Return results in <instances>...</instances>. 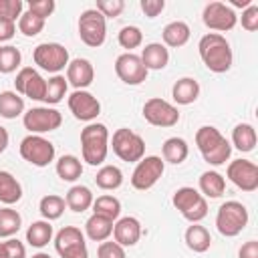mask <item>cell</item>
Returning <instances> with one entry per match:
<instances>
[{
	"label": "cell",
	"mask_w": 258,
	"mask_h": 258,
	"mask_svg": "<svg viewBox=\"0 0 258 258\" xmlns=\"http://www.w3.org/2000/svg\"><path fill=\"white\" fill-rule=\"evenodd\" d=\"M198 50L200 56L204 60V64L212 71V73H228L234 60L232 54V46L226 40V36L218 34V32H208L200 38L198 42Z\"/></svg>",
	"instance_id": "obj_1"
},
{
	"label": "cell",
	"mask_w": 258,
	"mask_h": 258,
	"mask_svg": "<svg viewBox=\"0 0 258 258\" xmlns=\"http://www.w3.org/2000/svg\"><path fill=\"white\" fill-rule=\"evenodd\" d=\"M196 145H198L204 161H208L210 165L226 163L232 153L230 141L212 125H204L196 131Z\"/></svg>",
	"instance_id": "obj_2"
},
{
	"label": "cell",
	"mask_w": 258,
	"mask_h": 258,
	"mask_svg": "<svg viewBox=\"0 0 258 258\" xmlns=\"http://www.w3.org/2000/svg\"><path fill=\"white\" fill-rule=\"evenodd\" d=\"M83 161L89 165H101L109 153V129L103 123H89L81 131Z\"/></svg>",
	"instance_id": "obj_3"
},
{
	"label": "cell",
	"mask_w": 258,
	"mask_h": 258,
	"mask_svg": "<svg viewBox=\"0 0 258 258\" xmlns=\"http://www.w3.org/2000/svg\"><path fill=\"white\" fill-rule=\"evenodd\" d=\"M171 204L191 224H198L208 216V202L196 187L183 185V187L175 189V194L171 198Z\"/></svg>",
	"instance_id": "obj_4"
},
{
	"label": "cell",
	"mask_w": 258,
	"mask_h": 258,
	"mask_svg": "<svg viewBox=\"0 0 258 258\" xmlns=\"http://www.w3.org/2000/svg\"><path fill=\"white\" fill-rule=\"evenodd\" d=\"M248 224V210L242 202H236V200H230V202H224L220 208H218V214H216V228L222 236L226 238H234L238 236Z\"/></svg>",
	"instance_id": "obj_5"
},
{
	"label": "cell",
	"mask_w": 258,
	"mask_h": 258,
	"mask_svg": "<svg viewBox=\"0 0 258 258\" xmlns=\"http://www.w3.org/2000/svg\"><path fill=\"white\" fill-rule=\"evenodd\" d=\"M111 147H113V153L121 159V161H139L141 157H145V141L139 133L127 129V127H119L115 133H113V139H111Z\"/></svg>",
	"instance_id": "obj_6"
},
{
	"label": "cell",
	"mask_w": 258,
	"mask_h": 258,
	"mask_svg": "<svg viewBox=\"0 0 258 258\" xmlns=\"http://www.w3.org/2000/svg\"><path fill=\"white\" fill-rule=\"evenodd\" d=\"M79 36L91 48L101 46L105 42V38H107V22H105V16L99 10H95V8L85 10L79 16Z\"/></svg>",
	"instance_id": "obj_7"
},
{
	"label": "cell",
	"mask_w": 258,
	"mask_h": 258,
	"mask_svg": "<svg viewBox=\"0 0 258 258\" xmlns=\"http://www.w3.org/2000/svg\"><path fill=\"white\" fill-rule=\"evenodd\" d=\"M54 248L60 258H89L85 234L77 226H64L54 236Z\"/></svg>",
	"instance_id": "obj_8"
},
{
	"label": "cell",
	"mask_w": 258,
	"mask_h": 258,
	"mask_svg": "<svg viewBox=\"0 0 258 258\" xmlns=\"http://www.w3.org/2000/svg\"><path fill=\"white\" fill-rule=\"evenodd\" d=\"M163 169H165V161L161 157L145 155L137 161V165L131 173V185L139 191H145L159 181V177L163 175Z\"/></svg>",
	"instance_id": "obj_9"
},
{
	"label": "cell",
	"mask_w": 258,
	"mask_h": 258,
	"mask_svg": "<svg viewBox=\"0 0 258 258\" xmlns=\"http://www.w3.org/2000/svg\"><path fill=\"white\" fill-rule=\"evenodd\" d=\"M20 155L24 161L36 167H46L54 159V145L42 135H26L20 141Z\"/></svg>",
	"instance_id": "obj_10"
},
{
	"label": "cell",
	"mask_w": 258,
	"mask_h": 258,
	"mask_svg": "<svg viewBox=\"0 0 258 258\" xmlns=\"http://www.w3.org/2000/svg\"><path fill=\"white\" fill-rule=\"evenodd\" d=\"M34 64H38L42 71L58 75L69 64V50L58 42H42L32 52Z\"/></svg>",
	"instance_id": "obj_11"
},
{
	"label": "cell",
	"mask_w": 258,
	"mask_h": 258,
	"mask_svg": "<svg viewBox=\"0 0 258 258\" xmlns=\"http://www.w3.org/2000/svg\"><path fill=\"white\" fill-rule=\"evenodd\" d=\"M22 123L32 135H40L58 129L62 123V115L52 107H32L24 113Z\"/></svg>",
	"instance_id": "obj_12"
},
{
	"label": "cell",
	"mask_w": 258,
	"mask_h": 258,
	"mask_svg": "<svg viewBox=\"0 0 258 258\" xmlns=\"http://www.w3.org/2000/svg\"><path fill=\"white\" fill-rule=\"evenodd\" d=\"M143 117H145V121L149 125H155V127H173L179 121V111L171 103H167L165 99L151 97L143 105Z\"/></svg>",
	"instance_id": "obj_13"
},
{
	"label": "cell",
	"mask_w": 258,
	"mask_h": 258,
	"mask_svg": "<svg viewBox=\"0 0 258 258\" xmlns=\"http://www.w3.org/2000/svg\"><path fill=\"white\" fill-rule=\"evenodd\" d=\"M202 20H204V24L210 30H216L218 34L226 32V30H232L238 24V16H236L234 8H230L224 2H210V4H206L204 12H202Z\"/></svg>",
	"instance_id": "obj_14"
},
{
	"label": "cell",
	"mask_w": 258,
	"mask_h": 258,
	"mask_svg": "<svg viewBox=\"0 0 258 258\" xmlns=\"http://www.w3.org/2000/svg\"><path fill=\"white\" fill-rule=\"evenodd\" d=\"M14 87L18 95H24L32 101H44V93H46V81L42 79V75L38 71H34L32 67H22L16 73L14 79Z\"/></svg>",
	"instance_id": "obj_15"
},
{
	"label": "cell",
	"mask_w": 258,
	"mask_h": 258,
	"mask_svg": "<svg viewBox=\"0 0 258 258\" xmlns=\"http://www.w3.org/2000/svg\"><path fill=\"white\" fill-rule=\"evenodd\" d=\"M228 179L242 191L258 189V165L248 159H234L226 169Z\"/></svg>",
	"instance_id": "obj_16"
},
{
	"label": "cell",
	"mask_w": 258,
	"mask_h": 258,
	"mask_svg": "<svg viewBox=\"0 0 258 258\" xmlns=\"http://www.w3.org/2000/svg\"><path fill=\"white\" fill-rule=\"evenodd\" d=\"M115 73L125 85H141L147 79V69L133 52H123L115 60Z\"/></svg>",
	"instance_id": "obj_17"
},
{
	"label": "cell",
	"mask_w": 258,
	"mask_h": 258,
	"mask_svg": "<svg viewBox=\"0 0 258 258\" xmlns=\"http://www.w3.org/2000/svg\"><path fill=\"white\" fill-rule=\"evenodd\" d=\"M69 109L75 119L93 123V119H97V115L101 113V103L89 91H73L69 97Z\"/></svg>",
	"instance_id": "obj_18"
},
{
	"label": "cell",
	"mask_w": 258,
	"mask_h": 258,
	"mask_svg": "<svg viewBox=\"0 0 258 258\" xmlns=\"http://www.w3.org/2000/svg\"><path fill=\"white\" fill-rule=\"evenodd\" d=\"M95 79V69L87 58H73L67 64V83L75 87V91H85Z\"/></svg>",
	"instance_id": "obj_19"
},
{
	"label": "cell",
	"mask_w": 258,
	"mask_h": 258,
	"mask_svg": "<svg viewBox=\"0 0 258 258\" xmlns=\"http://www.w3.org/2000/svg\"><path fill=\"white\" fill-rule=\"evenodd\" d=\"M143 230H141V222L133 216H125L121 220H117V224H113V238L119 246H135L141 238Z\"/></svg>",
	"instance_id": "obj_20"
},
{
	"label": "cell",
	"mask_w": 258,
	"mask_h": 258,
	"mask_svg": "<svg viewBox=\"0 0 258 258\" xmlns=\"http://www.w3.org/2000/svg\"><path fill=\"white\" fill-rule=\"evenodd\" d=\"M139 58H141V62H143V67L147 71H161L169 62V50L161 42H149L141 50Z\"/></svg>",
	"instance_id": "obj_21"
},
{
	"label": "cell",
	"mask_w": 258,
	"mask_h": 258,
	"mask_svg": "<svg viewBox=\"0 0 258 258\" xmlns=\"http://www.w3.org/2000/svg\"><path fill=\"white\" fill-rule=\"evenodd\" d=\"M200 95V83L191 77L177 79L171 87V97L177 105H191Z\"/></svg>",
	"instance_id": "obj_22"
},
{
	"label": "cell",
	"mask_w": 258,
	"mask_h": 258,
	"mask_svg": "<svg viewBox=\"0 0 258 258\" xmlns=\"http://www.w3.org/2000/svg\"><path fill=\"white\" fill-rule=\"evenodd\" d=\"M189 34H191V30H189L187 22H183V20H173V22L165 24V28H163V32H161V36H163V46L179 48V46H183V44L189 40Z\"/></svg>",
	"instance_id": "obj_23"
},
{
	"label": "cell",
	"mask_w": 258,
	"mask_h": 258,
	"mask_svg": "<svg viewBox=\"0 0 258 258\" xmlns=\"http://www.w3.org/2000/svg\"><path fill=\"white\" fill-rule=\"evenodd\" d=\"M161 153H163V161L173 163V165H179V163H183L187 159L189 147H187L185 139H181V137H169V139L163 141Z\"/></svg>",
	"instance_id": "obj_24"
},
{
	"label": "cell",
	"mask_w": 258,
	"mask_h": 258,
	"mask_svg": "<svg viewBox=\"0 0 258 258\" xmlns=\"http://www.w3.org/2000/svg\"><path fill=\"white\" fill-rule=\"evenodd\" d=\"M93 191L87 187V185H73L69 191H67V198H64V204L69 210L81 214L85 210H89L93 206Z\"/></svg>",
	"instance_id": "obj_25"
},
{
	"label": "cell",
	"mask_w": 258,
	"mask_h": 258,
	"mask_svg": "<svg viewBox=\"0 0 258 258\" xmlns=\"http://www.w3.org/2000/svg\"><path fill=\"white\" fill-rule=\"evenodd\" d=\"M20 198H22V185L18 183V179L10 171L0 169V202L12 206L20 202Z\"/></svg>",
	"instance_id": "obj_26"
},
{
	"label": "cell",
	"mask_w": 258,
	"mask_h": 258,
	"mask_svg": "<svg viewBox=\"0 0 258 258\" xmlns=\"http://www.w3.org/2000/svg\"><path fill=\"white\" fill-rule=\"evenodd\" d=\"M238 151L248 153L256 147V129L250 123H238L232 131V143Z\"/></svg>",
	"instance_id": "obj_27"
},
{
	"label": "cell",
	"mask_w": 258,
	"mask_h": 258,
	"mask_svg": "<svg viewBox=\"0 0 258 258\" xmlns=\"http://www.w3.org/2000/svg\"><path fill=\"white\" fill-rule=\"evenodd\" d=\"M183 238H185L187 248H189L191 252H198V254L210 250V246H212V236H210V232H208L204 226H200V224H191V226L185 230V236H183Z\"/></svg>",
	"instance_id": "obj_28"
},
{
	"label": "cell",
	"mask_w": 258,
	"mask_h": 258,
	"mask_svg": "<svg viewBox=\"0 0 258 258\" xmlns=\"http://www.w3.org/2000/svg\"><path fill=\"white\" fill-rule=\"evenodd\" d=\"M200 191L206 198H220L226 191V179L218 171H204L200 175Z\"/></svg>",
	"instance_id": "obj_29"
},
{
	"label": "cell",
	"mask_w": 258,
	"mask_h": 258,
	"mask_svg": "<svg viewBox=\"0 0 258 258\" xmlns=\"http://www.w3.org/2000/svg\"><path fill=\"white\" fill-rule=\"evenodd\" d=\"M85 232H87V236L93 242H105L113 234V222L107 220V218H103V216L93 214L87 220V224H85Z\"/></svg>",
	"instance_id": "obj_30"
},
{
	"label": "cell",
	"mask_w": 258,
	"mask_h": 258,
	"mask_svg": "<svg viewBox=\"0 0 258 258\" xmlns=\"http://www.w3.org/2000/svg\"><path fill=\"white\" fill-rule=\"evenodd\" d=\"M52 240V226L46 220H38L32 222L26 230V242L34 248H44L48 242Z\"/></svg>",
	"instance_id": "obj_31"
},
{
	"label": "cell",
	"mask_w": 258,
	"mask_h": 258,
	"mask_svg": "<svg viewBox=\"0 0 258 258\" xmlns=\"http://www.w3.org/2000/svg\"><path fill=\"white\" fill-rule=\"evenodd\" d=\"M24 113V99L16 91H2L0 93V117L16 119Z\"/></svg>",
	"instance_id": "obj_32"
},
{
	"label": "cell",
	"mask_w": 258,
	"mask_h": 258,
	"mask_svg": "<svg viewBox=\"0 0 258 258\" xmlns=\"http://www.w3.org/2000/svg\"><path fill=\"white\" fill-rule=\"evenodd\" d=\"M83 173V163L77 155H62L56 161V175L62 181H77Z\"/></svg>",
	"instance_id": "obj_33"
},
{
	"label": "cell",
	"mask_w": 258,
	"mask_h": 258,
	"mask_svg": "<svg viewBox=\"0 0 258 258\" xmlns=\"http://www.w3.org/2000/svg\"><path fill=\"white\" fill-rule=\"evenodd\" d=\"M95 183L105 191L117 189L123 183V171L117 165H103L95 175Z\"/></svg>",
	"instance_id": "obj_34"
},
{
	"label": "cell",
	"mask_w": 258,
	"mask_h": 258,
	"mask_svg": "<svg viewBox=\"0 0 258 258\" xmlns=\"http://www.w3.org/2000/svg\"><path fill=\"white\" fill-rule=\"evenodd\" d=\"M93 214L115 222L119 218V214H121V202L115 196H109V194L99 196L97 200H93Z\"/></svg>",
	"instance_id": "obj_35"
},
{
	"label": "cell",
	"mask_w": 258,
	"mask_h": 258,
	"mask_svg": "<svg viewBox=\"0 0 258 258\" xmlns=\"http://www.w3.org/2000/svg\"><path fill=\"white\" fill-rule=\"evenodd\" d=\"M64 208H67V204H64V198H60V196H54V194H48V196H44V198L40 200V204H38V210H40V214H42V218H44L46 222L58 220V218L62 216Z\"/></svg>",
	"instance_id": "obj_36"
},
{
	"label": "cell",
	"mask_w": 258,
	"mask_h": 258,
	"mask_svg": "<svg viewBox=\"0 0 258 258\" xmlns=\"http://www.w3.org/2000/svg\"><path fill=\"white\" fill-rule=\"evenodd\" d=\"M22 218L12 208H0V238H12L20 230Z\"/></svg>",
	"instance_id": "obj_37"
},
{
	"label": "cell",
	"mask_w": 258,
	"mask_h": 258,
	"mask_svg": "<svg viewBox=\"0 0 258 258\" xmlns=\"http://www.w3.org/2000/svg\"><path fill=\"white\" fill-rule=\"evenodd\" d=\"M67 89H69V83L62 75H54L46 81V93H44V103L48 105H56L62 101V97L67 95Z\"/></svg>",
	"instance_id": "obj_38"
},
{
	"label": "cell",
	"mask_w": 258,
	"mask_h": 258,
	"mask_svg": "<svg viewBox=\"0 0 258 258\" xmlns=\"http://www.w3.org/2000/svg\"><path fill=\"white\" fill-rule=\"evenodd\" d=\"M20 60H22V54L16 46H12V44L0 46V73L2 75L14 73L20 67Z\"/></svg>",
	"instance_id": "obj_39"
},
{
	"label": "cell",
	"mask_w": 258,
	"mask_h": 258,
	"mask_svg": "<svg viewBox=\"0 0 258 258\" xmlns=\"http://www.w3.org/2000/svg\"><path fill=\"white\" fill-rule=\"evenodd\" d=\"M42 28H44V20L40 16L32 14L30 10H26V12L20 14V18H18V30L24 36H36V34L42 32Z\"/></svg>",
	"instance_id": "obj_40"
},
{
	"label": "cell",
	"mask_w": 258,
	"mask_h": 258,
	"mask_svg": "<svg viewBox=\"0 0 258 258\" xmlns=\"http://www.w3.org/2000/svg\"><path fill=\"white\" fill-rule=\"evenodd\" d=\"M117 38H119V44L131 52V48L141 46V42H143V32H141L137 26H123V28L119 30V36H117Z\"/></svg>",
	"instance_id": "obj_41"
},
{
	"label": "cell",
	"mask_w": 258,
	"mask_h": 258,
	"mask_svg": "<svg viewBox=\"0 0 258 258\" xmlns=\"http://www.w3.org/2000/svg\"><path fill=\"white\" fill-rule=\"evenodd\" d=\"M24 8L22 0H0V20H12L16 22V18H20Z\"/></svg>",
	"instance_id": "obj_42"
},
{
	"label": "cell",
	"mask_w": 258,
	"mask_h": 258,
	"mask_svg": "<svg viewBox=\"0 0 258 258\" xmlns=\"http://www.w3.org/2000/svg\"><path fill=\"white\" fill-rule=\"evenodd\" d=\"M125 8L123 0H97L95 10H99L105 18H117Z\"/></svg>",
	"instance_id": "obj_43"
},
{
	"label": "cell",
	"mask_w": 258,
	"mask_h": 258,
	"mask_svg": "<svg viewBox=\"0 0 258 258\" xmlns=\"http://www.w3.org/2000/svg\"><path fill=\"white\" fill-rule=\"evenodd\" d=\"M97 258H127L125 248L119 246L117 242H101L97 248Z\"/></svg>",
	"instance_id": "obj_44"
},
{
	"label": "cell",
	"mask_w": 258,
	"mask_h": 258,
	"mask_svg": "<svg viewBox=\"0 0 258 258\" xmlns=\"http://www.w3.org/2000/svg\"><path fill=\"white\" fill-rule=\"evenodd\" d=\"M54 8H56L54 0H30L28 2V10L36 16H40L42 20H46L54 12Z\"/></svg>",
	"instance_id": "obj_45"
},
{
	"label": "cell",
	"mask_w": 258,
	"mask_h": 258,
	"mask_svg": "<svg viewBox=\"0 0 258 258\" xmlns=\"http://www.w3.org/2000/svg\"><path fill=\"white\" fill-rule=\"evenodd\" d=\"M240 22H242V28L248 30V32H254V30L258 28V6H256L254 2H252L248 8L242 10Z\"/></svg>",
	"instance_id": "obj_46"
},
{
	"label": "cell",
	"mask_w": 258,
	"mask_h": 258,
	"mask_svg": "<svg viewBox=\"0 0 258 258\" xmlns=\"http://www.w3.org/2000/svg\"><path fill=\"white\" fill-rule=\"evenodd\" d=\"M6 258H26V248L18 238H8L4 242Z\"/></svg>",
	"instance_id": "obj_47"
},
{
	"label": "cell",
	"mask_w": 258,
	"mask_h": 258,
	"mask_svg": "<svg viewBox=\"0 0 258 258\" xmlns=\"http://www.w3.org/2000/svg\"><path fill=\"white\" fill-rule=\"evenodd\" d=\"M139 6H141V10H143V14L147 18H155V16H159L163 12L165 2L163 0H141Z\"/></svg>",
	"instance_id": "obj_48"
},
{
	"label": "cell",
	"mask_w": 258,
	"mask_h": 258,
	"mask_svg": "<svg viewBox=\"0 0 258 258\" xmlns=\"http://www.w3.org/2000/svg\"><path fill=\"white\" fill-rule=\"evenodd\" d=\"M238 258H258V242L256 240H248L246 244H242Z\"/></svg>",
	"instance_id": "obj_49"
},
{
	"label": "cell",
	"mask_w": 258,
	"mask_h": 258,
	"mask_svg": "<svg viewBox=\"0 0 258 258\" xmlns=\"http://www.w3.org/2000/svg\"><path fill=\"white\" fill-rule=\"evenodd\" d=\"M16 32V22L12 20H0V42H6L14 36Z\"/></svg>",
	"instance_id": "obj_50"
},
{
	"label": "cell",
	"mask_w": 258,
	"mask_h": 258,
	"mask_svg": "<svg viewBox=\"0 0 258 258\" xmlns=\"http://www.w3.org/2000/svg\"><path fill=\"white\" fill-rule=\"evenodd\" d=\"M8 141H10L8 131H6V127H2V125H0V153H4V151H6Z\"/></svg>",
	"instance_id": "obj_51"
},
{
	"label": "cell",
	"mask_w": 258,
	"mask_h": 258,
	"mask_svg": "<svg viewBox=\"0 0 258 258\" xmlns=\"http://www.w3.org/2000/svg\"><path fill=\"white\" fill-rule=\"evenodd\" d=\"M230 4L236 6V8H248V6L252 4V0H232ZM232 6H230V8H232Z\"/></svg>",
	"instance_id": "obj_52"
},
{
	"label": "cell",
	"mask_w": 258,
	"mask_h": 258,
	"mask_svg": "<svg viewBox=\"0 0 258 258\" xmlns=\"http://www.w3.org/2000/svg\"><path fill=\"white\" fill-rule=\"evenodd\" d=\"M0 258H6V250H4V242H0Z\"/></svg>",
	"instance_id": "obj_53"
},
{
	"label": "cell",
	"mask_w": 258,
	"mask_h": 258,
	"mask_svg": "<svg viewBox=\"0 0 258 258\" xmlns=\"http://www.w3.org/2000/svg\"><path fill=\"white\" fill-rule=\"evenodd\" d=\"M32 258H50V256H48V254H44V252H38V254H34Z\"/></svg>",
	"instance_id": "obj_54"
}]
</instances>
